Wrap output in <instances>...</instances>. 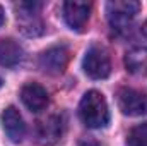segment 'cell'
I'll use <instances>...</instances> for the list:
<instances>
[{
    "instance_id": "6da1fadb",
    "label": "cell",
    "mask_w": 147,
    "mask_h": 146,
    "mask_svg": "<svg viewBox=\"0 0 147 146\" xmlns=\"http://www.w3.org/2000/svg\"><path fill=\"white\" fill-rule=\"evenodd\" d=\"M79 117L84 122V126H87L91 129L105 127L110 122V110H108V103H106L105 96L96 89L87 91L84 95V98L80 100Z\"/></svg>"
},
{
    "instance_id": "7a4b0ae2",
    "label": "cell",
    "mask_w": 147,
    "mask_h": 146,
    "mask_svg": "<svg viewBox=\"0 0 147 146\" xmlns=\"http://www.w3.org/2000/svg\"><path fill=\"white\" fill-rule=\"evenodd\" d=\"M110 26L116 31H127L134 17L140 10V3L135 0H115L106 5Z\"/></svg>"
},
{
    "instance_id": "3957f363",
    "label": "cell",
    "mask_w": 147,
    "mask_h": 146,
    "mask_svg": "<svg viewBox=\"0 0 147 146\" xmlns=\"http://www.w3.org/2000/svg\"><path fill=\"white\" fill-rule=\"evenodd\" d=\"M82 69L92 79H106L111 72V60L103 46H91L82 60Z\"/></svg>"
},
{
    "instance_id": "277c9868",
    "label": "cell",
    "mask_w": 147,
    "mask_h": 146,
    "mask_svg": "<svg viewBox=\"0 0 147 146\" xmlns=\"http://www.w3.org/2000/svg\"><path fill=\"white\" fill-rule=\"evenodd\" d=\"M17 9V23L19 29L26 36H39L45 28L41 19L38 17V10L41 9V3L38 2H21L16 5Z\"/></svg>"
},
{
    "instance_id": "5b68a950",
    "label": "cell",
    "mask_w": 147,
    "mask_h": 146,
    "mask_svg": "<svg viewBox=\"0 0 147 146\" xmlns=\"http://www.w3.org/2000/svg\"><path fill=\"white\" fill-rule=\"evenodd\" d=\"M69 50L63 45L51 46L39 55V67L48 74H62L69 64Z\"/></svg>"
},
{
    "instance_id": "8992f818",
    "label": "cell",
    "mask_w": 147,
    "mask_h": 146,
    "mask_svg": "<svg viewBox=\"0 0 147 146\" xmlns=\"http://www.w3.org/2000/svg\"><path fill=\"white\" fill-rule=\"evenodd\" d=\"M118 107L130 117L144 115L147 113V96L132 88H121L118 91Z\"/></svg>"
},
{
    "instance_id": "52a82bcc",
    "label": "cell",
    "mask_w": 147,
    "mask_h": 146,
    "mask_svg": "<svg viewBox=\"0 0 147 146\" xmlns=\"http://www.w3.org/2000/svg\"><path fill=\"white\" fill-rule=\"evenodd\" d=\"M91 2H77V0H69L63 3V17L65 23L69 24L70 29L82 31L89 21L91 16Z\"/></svg>"
},
{
    "instance_id": "ba28073f",
    "label": "cell",
    "mask_w": 147,
    "mask_h": 146,
    "mask_svg": "<svg viewBox=\"0 0 147 146\" xmlns=\"http://www.w3.org/2000/svg\"><path fill=\"white\" fill-rule=\"evenodd\" d=\"M2 127L12 143H21L26 134V124L16 107H7L0 115Z\"/></svg>"
},
{
    "instance_id": "9c48e42d",
    "label": "cell",
    "mask_w": 147,
    "mask_h": 146,
    "mask_svg": "<svg viewBox=\"0 0 147 146\" xmlns=\"http://www.w3.org/2000/svg\"><path fill=\"white\" fill-rule=\"evenodd\" d=\"M63 134V119L60 115H50L48 119L41 120L38 126V138L39 143L45 146L55 145Z\"/></svg>"
},
{
    "instance_id": "30bf717a",
    "label": "cell",
    "mask_w": 147,
    "mask_h": 146,
    "mask_svg": "<svg viewBox=\"0 0 147 146\" xmlns=\"http://www.w3.org/2000/svg\"><path fill=\"white\" fill-rule=\"evenodd\" d=\"M21 100L31 112H41L48 105V93L38 83H28L21 89Z\"/></svg>"
},
{
    "instance_id": "8fae6325",
    "label": "cell",
    "mask_w": 147,
    "mask_h": 146,
    "mask_svg": "<svg viewBox=\"0 0 147 146\" xmlns=\"http://www.w3.org/2000/svg\"><path fill=\"white\" fill-rule=\"evenodd\" d=\"M22 48L10 38H0V65L16 67L22 60Z\"/></svg>"
},
{
    "instance_id": "7c38bea8",
    "label": "cell",
    "mask_w": 147,
    "mask_h": 146,
    "mask_svg": "<svg viewBox=\"0 0 147 146\" xmlns=\"http://www.w3.org/2000/svg\"><path fill=\"white\" fill-rule=\"evenodd\" d=\"M125 65L130 72H139L147 67V48L137 46L127 52L125 55Z\"/></svg>"
},
{
    "instance_id": "4fadbf2b",
    "label": "cell",
    "mask_w": 147,
    "mask_h": 146,
    "mask_svg": "<svg viewBox=\"0 0 147 146\" xmlns=\"http://www.w3.org/2000/svg\"><path fill=\"white\" fill-rule=\"evenodd\" d=\"M128 146H147V122L135 126L127 138Z\"/></svg>"
},
{
    "instance_id": "5bb4252c",
    "label": "cell",
    "mask_w": 147,
    "mask_h": 146,
    "mask_svg": "<svg viewBox=\"0 0 147 146\" xmlns=\"http://www.w3.org/2000/svg\"><path fill=\"white\" fill-rule=\"evenodd\" d=\"M3 23H5V16H3V9L0 7V26H2Z\"/></svg>"
},
{
    "instance_id": "9a60e30c",
    "label": "cell",
    "mask_w": 147,
    "mask_h": 146,
    "mask_svg": "<svg viewBox=\"0 0 147 146\" xmlns=\"http://www.w3.org/2000/svg\"><path fill=\"white\" fill-rule=\"evenodd\" d=\"M142 33H144V36L147 38V21L144 23V26H142Z\"/></svg>"
},
{
    "instance_id": "2e32d148",
    "label": "cell",
    "mask_w": 147,
    "mask_h": 146,
    "mask_svg": "<svg viewBox=\"0 0 147 146\" xmlns=\"http://www.w3.org/2000/svg\"><path fill=\"white\" fill-rule=\"evenodd\" d=\"M0 86H2V79H0Z\"/></svg>"
}]
</instances>
